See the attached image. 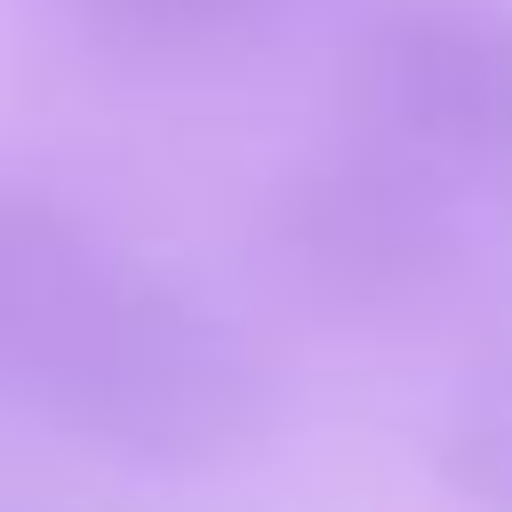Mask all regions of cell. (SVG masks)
Listing matches in <instances>:
<instances>
[{"instance_id":"obj_1","label":"cell","mask_w":512,"mask_h":512,"mask_svg":"<svg viewBox=\"0 0 512 512\" xmlns=\"http://www.w3.org/2000/svg\"><path fill=\"white\" fill-rule=\"evenodd\" d=\"M0 400L112 472H216L272 432L264 344L112 216L0 184Z\"/></svg>"},{"instance_id":"obj_2","label":"cell","mask_w":512,"mask_h":512,"mask_svg":"<svg viewBox=\"0 0 512 512\" xmlns=\"http://www.w3.org/2000/svg\"><path fill=\"white\" fill-rule=\"evenodd\" d=\"M480 192L336 120L264 192V248L336 320H424L480 264Z\"/></svg>"},{"instance_id":"obj_3","label":"cell","mask_w":512,"mask_h":512,"mask_svg":"<svg viewBox=\"0 0 512 512\" xmlns=\"http://www.w3.org/2000/svg\"><path fill=\"white\" fill-rule=\"evenodd\" d=\"M344 120L448 184L512 192V0H376L344 40Z\"/></svg>"},{"instance_id":"obj_4","label":"cell","mask_w":512,"mask_h":512,"mask_svg":"<svg viewBox=\"0 0 512 512\" xmlns=\"http://www.w3.org/2000/svg\"><path fill=\"white\" fill-rule=\"evenodd\" d=\"M432 472L464 512H512V352L472 360L432 416Z\"/></svg>"},{"instance_id":"obj_5","label":"cell","mask_w":512,"mask_h":512,"mask_svg":"<svg viewBox=\"0 0 512 512\" xmlns=\"http://www.w3.org/2000/svg\"><path fill=\"white\" fill-rule=\"evenodd\" d=\"M152 24H224V16H256V8H280V0H120Z\"/></svg>"}]
</instances>
